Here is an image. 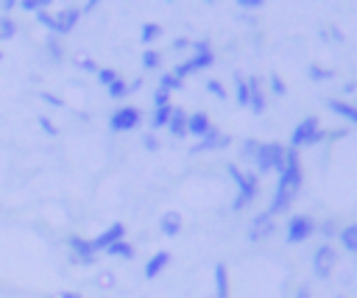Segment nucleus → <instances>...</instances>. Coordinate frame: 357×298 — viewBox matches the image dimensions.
Returning a JSON list of instances; mask_svg holds the SVG:
<instances>
[{"instance_id": "nucleus-50", "label": "nucleus", "mask_w": 357, "mask_h": 298, "mask_svg": "<svg viewBox=\"0 0 357 298\" xmlns=\"http://www.w3.org/2000/svg\"><path fill=\"white\" fill-rule=\"evenodd\" d=\"M335 298H349V295H335Z\"/></svg>"}, {"instance_id": "nucleus-42", "label": "nucleus", "mask_w": 357, "mask_h": 298, "mask_svg": "<svg viewBox=\"0 0 357 298\" xmlns=\"http://www.w3.org/2000/svg\"><path fill=\"white\" fill-rule=\"evenodd\" d=\"M36 123H39V128H42L47 136H56V134H59V128H56V125H53V123H50L45 114H39V117H36Z\"/></svg>"}, {"instance_id": "nucleus-29", "label": "nucleus", "mask_w": 357, "mask_h": 298, "mask_svg": "<svg viewBox=\"0 0 357 298\" xmlns=\"http://www.w3.org/2000/svg\"><path fill=\"white\" fill-rule=\"evenodd\" d=\"M234 103L237 106H248V84H245V75L243 72H234Z\"/></svg>"}, {"instance_id": "nucleus-24", "label": "nucleus", "mask_w": 357, "mask_h": 298, "mask_svg": "<svg viewBox=\"0 0 357 298\" xmlns=\"http://www.w3.org/2000/svg\"><path fill=\"white\" fill-rule=\"evenodd\" d=\"M257 150H259V139H257V136H245V139H240V145H237V159H240L243 164H254Z\"/></svg>"}, {"instance_id": "nucleus-22", "label": "nucleus", "mask_w": 357, "mask_h": 298, "mask_svg": "<svg viewBox=\"0 0 357 298\" xmlns=\"http://www.w3.org/2000/svg\"><path fill=\"white\" fill-rule=\"evenodd\" d=\"M103 253H106V256H112V259H123V262H131V259H137V245H134V242H128V240H120V242L109 245Z\"/></svg>"}, {"instance_id": "nucleus-5", "label": "nucleus", "mask_w": 357, "mask_h": 298, "mask_svg": "<svg viewBox=\"0 0 357 298\" xmlns=\"http://www.w3.org/2000/svg\"><path fill=\"white\" fill-rule=\"evenodd\" d=\"M318 231V220L307 212H298V214H290L287 223H284V242L287 245H304L307 240H312Z\"/></svg>"}, {"instance_id": "nucleus-48", "label": "nucleus", "mask_w": 357, "mask_h": 298, "mask_svg": "<svg viewBox=\"0 0 357 298\" xmlns=\"http://www.w3.org/2000/svg\"><path fill=\"white\" fill-rule=\"evenodd\" d=\"M326 36H329V39H335V42H343V33H340L337 28H329V31H326Z\"/></svg>"}, {"instance_id": "nucleus-31", "label": "nucleus", "mask_w": 357, "mask_h": 298, "mask_svg": "<svg viewBox=\"0 0 357 298\" xmlns=\"http://www.w3.org/2000/svg\"><path fill=\"white\" fill-rule=\"evenodd\" d=\"M106 95L112 97V100H123V97H128L131 92H128V81L120 75V78H114L109 86H106Z\"/></svg>"}, {"instance_id": "nucleus-15", "label": "nucleus", "mask_w": 357, "mask_h": 298, "mask_svg": "<svg viewBox=\"0 0 357 298\" xmlns=\"http://www.w3.org/2000/svg\"><path fill=\"white\" fill-rule=\"evenodd\" d=\"M120 240H126V226H123L120 220H114V223L106 226L100 234H95L89 242H92V248H95L98 253H103L109 245H114V242H120Z\"/></svg>"}, {"instance_id": "nucleus-37", "label": "nucleus", "mask_w": 357, "mask_h": 298, "mask_svg": "<svg viewBox=\"0 0 357 298\" xmlns=\"http://www.w3.org/2000/svg\"><path fill=\"white\" fill-rule=\"evenodd\" d=\"M22 11H28V14H36V11H42V8H47L50 3L47 0H22V3H17Z\"/></svg>"}, {"instance_id": "nucleus-17", "label": "nucleus", "mask_w": 357, "mask_h": 298, "mask_svg": "<svg viewBox=\"0 0 357 298\" xmlns=\"http://www.w3.org/2000/svg\"><path fill=\"white\" fill-rule=\"evenodd\" d=\"M212 295H215V298H229V295H231L226 262H215V267H212Z\"/></svg>"}, {"instance_id": "nucleus-3", "label": "nucleus", "mask_w": 357, "mask_h": 298, "mask_svg": "<svg viewBox=\"0 0 357 298\" xmlns=\"http://www.w3.org/2000/svg\"><path fill=\"white\" fill-rule=\"evenodd\" d=\"M321 142H324V125H321V120H318L315 114H307V117H301V120L296 123V128L290 131L287 148H293L296 153H301V150L315 148V145H321Z\"/></svg>"}, {"instance_id": "nucleus-47", "label": "nucleus", "mask_w": 357, "mask_h": 298, "mask_svg": "<svg viewBox=\"0 0 357 298\" xmlns=\"http://www.w3.org/2000/svg\"><path fill=\"white\" fill-rule=\"evenodd\" d=\"M56 298H84V295H81L78 290H64V292H59Z\"/></svg>"}, {"instance_id": "nucleus-21", "label": "nucleus", "mask_w": 357, "mask_h": 298, "mask_svg": "<svg viewBox=\"0 0 357 298\" xmlns=\"http://www.w3.org/2000/svg\"><path fill=\"white\" fill-rule=\"evenodd\" d=\"M337 242H340V248H343L346 253L357 256V220L340 226V231H337Z\"/></svg>"}, {"instance_id": "nucleus-35", "label": "nucleus", "mask_w": 357, "mask_h": 298, "mask_svg": "<svg viewBox=\"0 0 357 298\" xmlns=\"http://www.w3.org/2000/svg\"><path fill=\"white\" fill-rule=\"evenodd\" d=\"M114 78H120V72H117V70H112V67H100V70L95 72V81H98L103 89H106V86H109Z\"/></svg>"}, {"instance_id": "nucleus-23", "label": "nucleus", "mask_w": 357, "mask_h": 298, "mask_svg": "<svg viewBox=\"0 0 357 298\" xmlns=\"http://www.w3.org/2000/svg\"><path fill=\"white\" fill-rule=\"evenodd\" d=\"M42 47H45V56H47L50 64H61L64 56H67V53H64V45H61L59 36H50V33H47L45 42H42Z\"/></svg>"}, {"instance_id": "nucleus-41", "label": "nucleus", "mask_w": 357, "mask_h": 298, "mask_svg": "<svg viewBox=\"0 0 357 298\" xmlns=\"http://www.w3.org/2000/svg\"><path fill=\"white\" fill-rule=\"evenodd\" d=\"M75 64H78V70H84V72H92V75L100 70V67H98V61H95V58H86V56H84V58H78Z\"/></svg>"}, {"instance_id": "nucleus-32", "label": "nucleus", "mask_w": 357, "mask_h": 298, "mask_svg": "<svg viewBox=\"0 0 357 298\" xmlns=\"http://www.w3.org/2000/svg\"><path fill=\"white\" fill-rule=\"evenodd\" d=\"M337 231H340V223H337L335 217L318 220V231H315V234H321V237H324V242H332V237H337Z\"/></svg>"}, {"instance_id": "nucleus-33", "label": "nucleus", "mask_w": 357, "mask_h": 298, "mask_svg": "<svg viewBox=\"0 0 357 298\" xmlns=\"http://www.w3.org/2000/svg\"><path fill=\"white\" fill-rule=\"evenodd\" d=\"M156 86L173 95V92H178V89L184 86V81H178V78H176L173 72H162V75H159V84H156Z\"/></svg>"}, {"instance_id": "nucleus-19", "label": "nucleus", "mask_w": 357, "mask_h": 298, "mask_svg": "<svg viewBox=\"0 0 357 298\" xmlns=\"http://www.w3.org/2000/svg\"><path fill=\"white\" fill-rule=\"evenodd\" d=\"M326 109H329L335 117L346 120L349 125H357V106H354V103H349V100H343V97H326Z\"/></svg>"}, {"instance_id": "nucleus-46", "label": "nucleus", "mask_w": 357, "mask_h": 298, "mask_svg": "<svg viewBox=\"0 0 357 298\" xmlns=\"http://www.w3.org/2000/svg\"><path fill=\"white\" fill-rule=\"evenodd\" d=\"M293 298H312V287H310V284H301Z\"/></svg>"}, {"instance_id": "nucleus-40", "label": "nucleus", "mask_w": 357, "mask_h": 298, "mask_svg": "<svg viewBox=\"0 0 357 298\" xmlns=\"http://www.w3.org/2000/svg\"><path fill=\"white\" fill-rule=\"evenodd\" d=\"M39 100L47 103V106H53V109H64V100L59 95H53V92H39Z\"/></svg>"}, {"instance_id": "nucleus-30", "label": "nucleus", "mask_w": 357, "mask_h": 298, "mask_svg": "<svg viewBox=\"0 0 357 298\" xmlns=\"http://www.w3.org/2000/svg\"><path fill=\"white\" fill-rule=\"evenodd\" d=\"M17 33H20V25H17V19H14V17H6V14H0V42H11Z\"/></svg>"}, {"instance_id": "nucleus-2", "label": "nucleus", "mask_w": 357, "mask_h": 298, "mask_svg": "<svg viewBox=\"0 0 357 298\" xmlns=\"http://www.w3.org/2000/svg\"><path fill=\"white\" fill-rule=\"evenodd\" d=\"M226 173H229V178L234 181L231 212H234V214H240V212H245V209L257 201V195H259V175H257L254 170H248V167L234 164V162H229V164H226Z\"/></svg>"}, {"instance_id": "nucleus-8", "label": "nucleus", "mask_w": 357, "mask_h": 298, "mask_svg": "<svg viewBox=\"0 0 357 298\" xmlns=\"http://www.w3.org/2000/svg\"><path fill=\"white\" fill-rule=\"evenodd\" d=\"M142 125V109L139 106H117L109 114V131L112 134H128Z\"/></svg>"}, {"instance_id": "nucleus-38", "label": "nucleus", "mask_w": 357, "mask_h": 298, "mask_svg": "<svg viewBox=\"0 0 357 298\" xmlns=\"http://www.w3.org/2000/svg\"><path fill=\"white\" fill-rule=\"evenodd\" d=\"M142 148H145L148 153H156V150L162 148V142H159V136H156L153 131H148V134H142Z\"/></svg>"}, {"instance_id": "nucleus-28", "label": "nucleus", "mask_w": 357, "mask_h": 298, "mask_svg": "<svg viewBox=\"0 0 357 298\" xmlns=\"http://www.w3.org/2000/svg\"><path fill=\"white\" fill-rule=\"evenodd\" d=\"M139 64H142V70H145V72H153V70H159V67H162V53H159V50H153V47H148V50H142Z\"/></svg>"}, {"instance_id": "nucleus-14", "label": "nucleus", "mask_w": 357, "mask_h": 298, "mask_svg": "<svg viewBox=\"0 0 357 298\" xmlns=\"http://www.w3.org/2000/svg\"><path fill=\"white\" fill-rule=\"evenodd\" d=\"M170 262H173V253L170 251H165V248H156L148 259H145V267H142V279L145 281H153V279H159L167 267H170Z\"/></svg>"}, {"instance_id": "nucleus-44", "label": "nucleus", "mask_w": 357, "mask_h": 298, "mask_svg": "<svg viewBox=\"0 0 357 298\" xmlns=\"http://www.w3.org/2000/svg\"><path fill=\"white\" fill-rule=\"evenodd\" d=\"M349 134V128H332V131H324V142L329 139V142H337V139H343Z\"/></svg>"}, {"instance_id": "nucleus-7", "label": "nucleus", "mask_w": 357, "mask_h": 298, "mask_svg": "<svg viewBox=\"0 0 357 298\" xmlns=\"http://www.w3.org/2000/svg\"><path fill=\"white\" fill-rule=\"evenodd\" d=\"M81 8L78 6H61V8H56V11H50V36H67V33H73L75 28H78V22H81Z\"/></svg>"}, {"instance_id": "nucleus-10", "label": "nucleus", "mask_w": 357, "mask_h": 298, "mask_svg": "<svg viewBox=\"0 0 357 298\" xmlns=\"http://www.w3.org/2000/svg\"><path fill=\"white\" fill-rule=\"evenodd\" d=\"M98 256H100V253L92 248V242H89L86 237H81V234H70V237H67V259H70L73 265L89 267V265L98 262Z\"/></svg>"}, {"instance_id": "nucleus-9", "label": "nucleus", "mask_w": 357, "mask_h": 298, "mask_svg": "<svg viewBox=\"0 0 357 298\" xmlns=\"http://www.w3.org/2000/svg\"><path fill=\"white\" fill-rule=\"evenodd\" d=\"M212 64H215V50H192V53H190V58L178 61L170 72H173L178 81H184V78H190V75H195V72L209 70Z\"/></svg>"}, {"instance_id": "nucleus-34", "label": "nucleus", "mask_w": 357, "mask_h": 298, "mask_svg": "<svg viewBox=\"0 0 357 298\" xmlns=\"http://www.w3.org/2000/svg\"><path fill=\"white\" fill-rule=\"evenodd\" d=\"M265 92L268 95H276V97H284L287 95V86H284V81L276 72H268V89Z\"/></svg>"}, {"instance_id": "nucleus-51", "label": "nucleus", "mask_w": 357, "mask_h": 298, "mask_svg": "<svg viewBox=\"0 0 357 298\" xmlns=\"http://www.w3.org/2000/svg\"><path fill=\"white\" fill-rule=\"evenodd\" d=\"M0 61H3V50H0Z\"/></svg>"}, {"instance_id": "nucleus-39", "label": "nucleus", "mask_w": 357, "mask_h": 298, "mask_svg": "<svg viewBox=\"0 0 357 298\" xmlns=\"http://www.w3.org/2000/svg\"><path fill=\"white\" fill-rule=\"evenodd\" d=\"M151 100H153V109H159V106H170V92H165V89H159V86H156Z\"/></svg>"}, {"instance_id": "nucleus-18", "label": "nucleus", "mask_w": 357, "mask_h": 298, "mask_svg": "<svg viewBox=\"0 0 357 298\" xmlns=\"http://www.w3.org/2000/svg\"><path fill=\"white\" fill-rule=\"evenodd\" d=\"M209 128H212V117H209L204 109H198V111L187 114V136L201 139V136H204Z\"/></svg>"}, {"instance_id": "nucleus-20", "label": "nucleus", "mask_w": 357, "mask_h": 298, "mask_svg": "<svg viewBox=\"0 0 357 298\" xmlns=\"http://www.w3.org/2000/svg\"><path fill=\"white\" fill-rule=\"evenodd\" d=\"M187 109H181V106H173V114H170V120H167V134L173 136V139H184L187 136Z\"/></svg>"}, {"instance_id": "nucleus-11", "label": "nucleus", "mask_w": 357, "mask_h": 298, "mask_svg": "<svg viewBox=\"0 0 357 298\" xmlns=\"http://www.w3.org/2000/svg\"><path fill=\"white\" fill-rule=\"evenodd\" d=\"M276 234V217H271L268 212H259L251 217L248 228H245V240L248 242H265Z\"/></svg>"}, {"instance_id": "nucleus-13", "label": "nucleus", "mask_w": 357, "mask_h": 298, "mask_svg": "<svg viewBox=\"0 0 357 298\" xmlns=\"http://www.w3.org/2000/svg\"><path fill=\"white\" fill-rule=\"evenodd\" d=\"M245 84H248V111L251 114H265V109H268V92H265V86H262V81L257 78V75H245Z\"/></svg>"}, {"instance_id": "nucleus-43", "label": "nucleus", "mask_w": 357, "mask_h": 298, "mask_svg": "<svg viewBox=\"0 0 357 298\" xmlns=\"http://www.w3.org/2000/svg\"><path fill=\"white\" fill-rule=\"evenodd\" d=\"M234 6H240L243 11H257V8H262V6H268L265 0H237Z\"/></svg>"}, {"instance_id": "nucleus-25", "label": "nucleus", "mask_w": 357, "mask_h": 298, "mask_svg": "<svg viewBox=\"0 0 357 298\" xmlns=\"http://www.w3.org/2000/svg\"><path fill=\"white\" fill-rule=\"evenodd\" d=\"M170 114H173V103H170V106H159V109H153V111H151V117H148V125H151V131L156 134V131L167 128V120H170Z\"/></svg>"}, {"instance_id": "nucleus-36", "label": "nucleus", "mask_w": 357, "mask_h": 298, "mask_svg": "<svg viewBox=\"0 0 357 298\" xmlns=\"http://www.w3.org/2000/svg\"><path fill=\"white\" fill-rule=\"evenodd\" d=\"M204 86H206V92H209L212 97H218V100H226V86H223L218 78H209Z\"/></svg>"}, {"instance_id": "nucleus-1", "label": "nucleus", "mask_w": 357, "mask_h": 298, "mask_svg": "<svg viewBox=\"0 0 357 298\" xmlns=\"http://www.w3.org/2000/svg\"><path fill=\"white\" fill-rule=\"evenodd\" d=\"M301 184H304V170H301V156L287 148V159H284V167L282 173L276 175V189L271 195V203H268V214L271 217H279V214H287L290 206L298 201L301 195Z\"/></svg>"}, {"instance_id": "nucleus-12", "label": "nucleus", "mask_w": 357, "mask_h": 298, "mask_svg": "<svg viewBox=\"0 0 357 298\" xmlns=\"http://www.w3.org/2000/svg\"><path fill=\"white\" fill-rule=\"evenodd\" d=\"M229 145H231V136H229V134H223L220 128H215V125H212V128H209V131H206L201 139H195V145L190 148V153H192V156H198V153L226 150Z\"/></svg>"}, {"instance_id": "nucleus-27", "label": "nucleus", "mask_w": 357, "mask_h": 298, "mask_svg": "<svg viewBox=\"0 0 357 298\" xmlns=\"http://www.w3.org/2000/svg\"><path fill=\"white\" fill-rule=\"evenodd\" d=\"M335 70L332 67H321V64H310L307 67V78L315 81V84H326V81H335Z\"/></svg>"}, {"instance_id": "nucleus-6", "label": "nucleus", "mask_w": 357, "mask_h": 298, "mask_svg": "<svg viewBox=\"0 0 357 298\" xmlns=\"http://www.w3.org/2000/svg\"><path fill=\"white\" fill-rule=\"evenodd\" d=\"M310 265H312V276H315L318 281H329V279L335 276L337 265H340V253H337V248H335L332 242H321V245L312 251Z\"/></svg>"}, {"instance_id": "nucleus-16", "label": "nucleus", "mask_w": 357, "mask_h": 298, "mask_svg": "<svg viewBox=\"0 0 357 298\" xmlns=\"http://www.w3.org/2000/svg\"><path fill=\"white\" fill-rule=\"evenodd\" d=\"M156 228H159V234H162V237H167V240L178 237V234H181V228H184V217H181V212H178V209H167V212H162V214H159Z\"/></svg>"}, {"instance_id": "nucleus-49", "label": "nucleus", "mask_w": 357, "mask_h": 298, "mask_svg": "<svg viewBox=\"0 0 357 298\" xmlns=\"http://www.w3.org/2000/svg\"><path fill=\"white\" fill-rule=\"evenodd\" d=\"M351 273H354V281H357V256H354V270Z\"/></svg>"}, {"instance_id": "nucleus-4", "label": "nucleus", "mask_w": 357, "mask_h": 298, "mask_svg": "<svg viewBox=\"0 0 357 298\" xmlns=\"http://www.w3.org/2000/svg\"><path fill=\"white\" fill-rule=\"evenodd\" d=\"M284 159H287V145L276 142V139H268V142H259V150L254 156V173L257 175H268V173H282L284 167Z\"/></svg>"}, {"instance_id": "nucleus-45", "label": "nucleus", "mask_w": 357, "mask_h": 298, "mask_svg": "<svg viewBox=\"0 0 357 298\" xmlns=\"http://www.w3.org/2000/svg\"><path fill=\"white\" fill-rule=\"evenodd\" d=\"M192 45V39H187V36H176L173 39V50H187Z\"/></svg>"}, {"instance_id": "nucleus-26", "label": "nucleus", "mask_w": 357, "mask_h": 298, "mask_svg": "<svg viewBox=\"0 0 357 298\" xmlns=\"http://www.w3.org/2000/svg\"><path fill=\"white\" fill-rule=\"evenodd\" d=\"M162 33H165V28H162L159 22H142V28H139V42H142L145 47H151L153 42L162 39Z\"/></svg>"}]
</instances>
